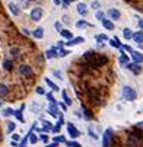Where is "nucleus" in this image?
<instances>
[{
  "instance_id": "nucleus-1",
  "label": "nucleus",
  "mask_w": 143,
  "mask_h": 147,
  "mask_svg": "<svg viewBox=\"0 0 143 147\" xmlns=\"http://www.w3.org/2000/svg\"><path fill=\"white\" fill-rule=\"evenodd\" d=\"M85 60L89 63L91 66H102L108 61V58L105 55H101V54H95V53H86L85 54Z\"/></svg>"
},
{
  "instance_id": "nucleus-2",
  "label": "nucleus",
  "mask_w": 143,
  "mask_h": 147,
  "mask_svg": "<svg viewBox=\"0 0 143 147\" xmlns=\"http://www.w3.org/2000/svg\"><path fill=\"white\" fill-rule=\"evenodd\" d=\"M123 96H124V99H127V100H134L137 98V93H136V90L133 88L124 86L123 88Z\"/></svg>"
},
{
  "instance_id": "nucleus-3",
  "label": "nucleus",
  "mask_w": 143,
  "mask_h": 147,
  "mask_svg": "<svg viewBox=\"0 0 143 147\" xmlns=\"http://www.w3.org/2000/svg\"><path fill=\"white\" fill-rule=\"evenodd\" d=\"M41 18H43V9H41V7L32 9V12H31V19H32V20H39Z\"/></svg>"
},
{
  "instance_id": "nucleus-4",
  "label": "nucleus",
  "mask_w": 143,
  "mask_h": 147,
  "mask_svg": "<svg viewBox=\"0 0 143 147\" xmlns=\"http://www.w3.org/2000/svg\"><path fill=\"white\" fill-rule=\"evenodd\" d=\"M19 73L22 76H31L32 74V69L28 64H20L19 66Z\"/></svg>"
},
{
  "instance_id": "nucleus-5",
  "label": "nucleus",
  "mask_w": 143,
  "mask_h": 147,
  "mask_svg": "<svg viewBox=\"0 0 143 147\" xmlns=\"http://www.w3.org/2000/svg\"><path fill=\"white\" fill-rule=\"evenodd\" d=\"M111 134H113V131H111V130H107V131L104 133V138H102V147H110Z\"/></svg>"
},
{
  "instance_id": "nucleus-6",
  "label": "nucleus",
  "mask_w": 143,
  "mask_h": 147,
  "mask_svg": "<svg viewBox=\"0 0 143 147\" xmlns=\"http://www.w3.org/2000/svg\"><path fill=\"white\" fill-rule=\"evenodd\" d=\"M67 131H69V134H70L73 138L79 137V131H77V128L75 127V124H72V122L67 124Z\"/></svg>"
},
{
  "instance_id": "nucleus-7",
  "label": "nucleus",
  "mask_w": 143,
  "mask_h": 147,
  "mask_svg": "<svg viewBox=\"0 0 143 147\" xmlns=\"http://www.w3.org/2000/svg\"><path fill=\"white\" fill-rule=\"evenodd\" d=\"M127 69L131 70L134 74H139V73L142 71V67H140V64H137V63H129V64H127Z\"/></svg>"
},
{
  "instance_id": "nucleus-8",
  "label": "nucleus",
  "mask_w": 143,
  "mask_h": 147,
  "mask_svg": "<svg viewBox=\"0 0 143 147\" xmlns=\"http://www.w3.org/2000/svg\"><path fill=\"white\" fill-rule=\"evenodd\" d=\"M131 58H133L134 63H137V64H140V63L143 61V55H142V53H137V51H133V53H131Z\"/></svg>"
},
{
  "instance_id": "nucleus-9",
  "label": "nucleus",
  "mask_w": 143,
  "mask_h": 147,
  "mask_svg": "<svg viewBox=\"0 0 143 147\" xmlns=\"http://www.w3.org/2000/svg\"><path fill=\"white\" fill-rule=\"evenodd\" d=\"M83 38L82 36H77V38H73V39H70V41H67L66 42V45H69V47H72V45H77V44H80V42H83Z\"/></svg>"
},
{
  "instance_id": "nucleus-10",
  "label": "nucleus",
  "mask_w": 143,
  "mask_h": 147,
  "mask_svg": "<svg viewBox=\"0 0 143 147\" xmlns=\"http://www.w3.org/2000/svg\"><path fill=\"white\" fill-rule=\"evenodd\" d=\"M108 15H110V18H111L113 20H118L120 16H121L120 12H118L117 9H110V10H108Z\"/></svg>"
},
{
  "instance_id": "nucleus-11",
  "label": "nucleus",
  "mask_w": 143,
  "mask_h": 147,
  "mask_svg": "<svg viewBox=\"0 0 143 147\" xmlns=\"http://www.w3.org/2000/svg\"><path fill=\"white\" fill-rule=\"evenodd\" d=\"M32 35H34L37 39H41V38L44 36V29L39 26V28H37V29H34V31H32Z\"/></svg>"
},
{
  "instance_id": "nucleus-12",
  "label": "nucleus",
  "mask_w": 143,
  "mask_h": 147,
  "mask_svg": "<svg viewBox=\"0 0 143 147\" xmlns=\"http://www.w3.org/2000/svg\"><path fill=\"white\" fill-rule=\"evenodd\" d=\"M89 98L94 100V103H95V102H99V95H98V90H95V89L89 90Z\"/></svg>"
},
{
  "instance_id": "nucleus-13",
  "label": "nucleus",
  "mask_w": 143,
  "mask_h": 147,
  "mask_svg": "<svg viewBox=\"0 0 143 147\" xmlns=\"http://www.w3.org/2000/svg\"><path fill=\"white\" fill-rule=\"evenodd\" d=\"M133 39L136 41L137 44H142V42H143V32H142V31H139V32H134V35H133Z\"/></svg>"
},
{
  "instance_id": "nucleus-14",
  "label": "nucleus",
  "mask_w": 143,
  "mask_h": 147,
  "mask_svg": "<svg viewBox=\"0 0 143 147\" xmlns=\"http://www.w3.org/2000/svg\"><path fill=\"white\" fill-rule=\"evenodd\" d=\"M102 25H104V28L105 29H108V31H113L115 26H114V24L111 22V20H108V19H104L102 20Z\"/></svg>"
},
{
  "instance_id": "nucleus-15",
  "label": "nucleus",
  "mask_w": 143,
  "mask_h": 147,
  "mask_svg": "<svg viewBox=\"0 0 143 147\" xmlns=\"http://www.w3.org/2000/svg\"><path fill=\"white\" fill-rule=\"evenodd\" d=\"M9 9H10V12H12L15 16H19V15H20V10H19V7H18L15 3H10V5H9Z\"/></svg>"
},
{
  "instance_id": "nucleus-16",
  "label": "nucleus",
  "mask_w": 143,
  "mask_h": 147,
  "mask_svg": "<svg viewBox=\"0 0 143 147\" xmlns=\"http://www.w3.org/2000/svg\"><path fill=\"white\" fill-rule=\"evenodd\" d=\"M123 35H124V38H126V39H131L134 34L131 32V29H129V28H124V29H123Z\"/></svg>"
},
{
  "instance_id": "nucleus-17",
  "label": "nucleus",
  "mask_w": 143,
  "mask_h": 147,
  "mask_svg": "<svg viewBox=\"0 0 143 147\" xmlns=\"http://www.w3.org/2000/svg\"><path fill=\"white\" fill-rule=\"evenodd\" d=\"M77 12H79L80 15H83V16L86 15V12H88V10H86L85 3H77Z\"/></svg>"
},
{
  "instance_id": "nucleus-18",
  "label": "nucleus",
  "mask_w": 143,
  "mask_h": 147,
  "mask_svg": "<svg viewBox=\"0 0 143 147\" xmlns=\"http://www.w3.org/2000/svg\"><path fill=\"white\" fill-rule=\"evenodd\" d=\"M48 112H50L53 117H57V115H58V111H57V108H56V105H50V107H48Z\"/></svg>"
},
{
  "instance_id": "nucleus-19",
  "label": "nucleus",
  "mask_w": 143,
  "mask_h": 147,
  "mask_svg": "<svg viewBox=\"0 0 143 147\" xmlns=\"http://www.w3.org/2000/svg\"><path fill=\"white\" fill-rule=\"evenodd\" d=\"M60 34L63 35L64 38H67L69 41H70V39H73V35H72V32H70V31H67V29H63V31H61Z\"/></svg>"
},
{
  "instance_id": "nucleus-20",
  "label": "nucleus",
  "mask_w": 143,
  "mask_h": 147,
  "mask_svg": "<svg viewBox=\"0 0 143 147\" xmlns=\"http://www.w3.org/2000/svg\"><path fill=\"white\" fill-rule=\"evenodd\" d=\"M110 44H111L113 47H115V48H121V44H120L118 38H113V39H110Z\"/></svg>"
},
{
  "instance_id": "nucleus-21",
  "label": "nucleus",
  "mask_w": 143,
  "mask_h": 147,
  "mask_svg": "<svg viewBox=\"0 0 143 147\" xmlns=\"http://www.w3.org/2000/svg\"><path fill=\"white\" fill-rule=\"evenodd\" d=\"M3 67H5L6 70H10V69L13 67V61H12V60H5V61H3Z\"/></svg>"
},
{
  "instance_id": "nucleus-22",
  "label": "nucleus",
  "mask_w": 143,
  "mask_h": 147,
  "mask_svg": "<svg viewBox=\"0 0 143 147\" xmlns=\"http://www.w3.org/2000/svg\"><path fill=\"white\" fill-rule=\"evenodd\" d=\"M45 83H47V85H48V86H50V88H51L53 90H58V86L56 85V83H54V82H51V80H50L48 77L45 79Z\"/></svg>"
},
{
  "instance_id": "nucleus-23",
  "label": "nucleus",
  "mask_w": 143,
  "mask_h": 147,
  "mask_svg": "<svg viewBox=\"0 0 143 147\" xmlns=\"http://www.w3.org/2000/svg\"><path fill=\"white\" fill-rule=\"evenodd\" d=\"M120 63H121V64H129V57L124 54V50H123V54L120 57Z\"/></svg>"
},
{
  "instance_id": "nucleus-24",
  "label": "nucleus",
  "mask_w": 143,
  "mask_h": 147,
  "mask_svg": "<svg viewBox=\"0 0 143 147\" xmlns=\"http://www.w3.org/2000/svg\"><path fill=\"white\" fill-rule=\"evenodd\" d=\"M137 143H139V141H137L133 136H131V137H129V141H127L129 147H136V146H137Z\"/></svg>"
},
{
  "instance_id": "nucleus-25",
  "label": "nucleus",
  "mask_w": 143,
  "mask_h": 147,
  "mask_svg": "<svg viewBox=\"0 0 143 147\" xmlns=\"http://www.w3.org/2000/svg\"><path fill=\"white\" fill-rule=\"evenodd\" d=\"M7 92H9L7 86H5V85H0V96H6V95H7Z\"/></svg>"
},
{
  "instance_id": "nucleus-26",
  "label": "nucleus",
  "mask_w": 143,
  "mask_h": 147,
  "mask_svg": "<svg viewBox=\"0 0 143 147\" xmlns=\"http://www.w3.org/2000/svg\"><path fill=\"white\" fill-rule=\"evenodd\" d=\"M20 54V48H18V47H13V48H10V55H13V57H18Z\"/></svg>"
},
{
  "instance_id": "nucleus-27",
  "label": "nucleus",
  "mask_w": 143,
  "mask_h": 147,
  "mask_svg": "<svg viewBox=\"0 0 143 147\" xmlns=\"http://www.w3.org/2000/svg\"><path fill=\"white\" fill-rule=\"evenodd\" d=\"M22 109H24V107H20V109H18V111L15 112V115H16V118H18L19 121H24V117H22Z\"/></svg>"
},
{
  "instance_id": "nucleus-28",
  "label": "nucleus",
  "mask_w": 143,
  "mask_h": 147,
  "mask_svg": "<svg viewBox=\"0 0 143 147\" xmlns=\"http://www.w3.org/2000/svg\"><path fill=\"white\" fill-rule=\"evenodd\" d=\"M45 55H47V58H53V57H56V55H57V51H56L54 48H51V50H48V51H47V54H45Z\"/></svg>"
},
{
  "instance_id": "nucleus-29",
  "label": "nucleus",
  "mask_w": 143,
  "mask_h": 147,
  "mask_svg": "<svg viewBox=\"0 0 143 147\" xmlns=\"http://www.w3.org/2000/svg\"><path fill=\"white\" fill-rule=\"evenodd\" d=\"M61 95H63V99H64V102H66V105H72V99L67 96V93L63 90V92H61Z\"/></svg>"
},
{
  "instance_id": "nucleus-30",
  "label": "nucleus",
  "mask_w": 143,
  "mask_h": 147,
  "mask_svg": "<svg viewBox=\"0 0 143 147\" xmlns=\"http://www.w3.org/2000/svg\"><path fill=\"white\" fill-rule=\"evenodd\" d=\"M82 109H83V112H85V118L86 119H92V115H91V111L89 109H86L83 105H82Z\"/></svg>"
},
{
  "instance_id": "nucleus-31",
  "label": "nucleus",
  "mask_w": 143,
  "mask_h": 147,
  "mask_svg": "<svg viewBox=\"0 0 143 147\" xmlns=\"http://www.w3.org/2000/svg\"><path fill=\"white\" fill-rule=\"evenodd\" d=\"M15 122H7V133H12L13 130H15Z\"/></svg>"
},
{
  "instance_id": "nucleus-32",
  "label": "nucleus",
  "mask_w": 143,
  "mask_h": 147,
  "mask_svg": "<svg viewBox=\"0 0 143 147\" xmlns=\"http://www.w3.org/2000/svg\"><path fill=\"white\" fill-rule=\"evenodd\" d=\"M54 140H56V143H67L63 136H57V137H54Z\"/></svg>"
},
{
  "instance_id": "nucleus-33",
  "label": "nucleus",
  "mask_w": 143,
  "mask_h": 147,
  "mask_svg": "<svg viewBox=\"0 0 143 147\" xmlns=\"http://www.w3.org/2000/svg\"><path fill=\"white\" fill-rule=\"evenodd\" d=\"M47 99H48V100L51 102V105H56V103H57V100L54 99V96H53L51 93H47Z\"/></svg>"
},
{
  "instance_id": "nucleus-34",
  "label": "nucleus",
  "mask_w": 143,
  "mask_h": 147,
  "mask_svg": "<svg viewBox=\"0 0 143 147\" xmlns=\"http://www.w3.org/2000/svg\"><path fill=\"white\" fill-rule=\"evenodd\" d=\"M13 114H15V111L10 109V108H7V109L3 111V115H5V117H9V115H13Z\"/></svg>"
},
{
  "instance_id": "nucleus-35",
  "label": "nucleus",
  "mask_w": 143,
  "mask_h": 147,
  "mask_svg": "<svg viewBox=\"0 0 143 147\" xmlns=\"http://www.w3.org/2000/svg\"><path fill=\"white\" fill-rule=\"evenodd\" d=\"M29 137H31V138H29V143H31V144H35V143L38 141V137H37L35 134H29Z\"/></svg>"
},
{
  "instance_id": "nucleus-36",
  "label": "nucleus",
  "mask_w": 143,
  "mask_h": 147,
  "mask_svg": "<svg viewBox=\"0 0 143 147\" xmlns=\"http://www.w3.org/2000/svg\"><path fill=\"white\" fill-rule=\"evenodd\" d=\"M66 144H67V147H80V144L76 141H67Z\"/></svg>"
},
{
  "instance_id": "nucleus-37",
  "label": "nucleus",
  "mask_w": 143,
  "mask_h": 147,
  "mask_svg": "<svg viewBox=\"0 0 143 147\" xmlns=\"http://www.w3.org/2000/svg\"><path fill=\"white\" fill-rule=\"evenodd\" d=\"M76 25H77V28H82V26H91L88 22H85V20H80V22H77Z\"/></svg>"
},
{
  "instance_id": "nucleus-38",
  "label": "nucleus",
  "mask_w": 143,
  "mask_h": 147,
  "mask_svg": "<svg viewBox=\"0 0 143 147\" xmlns=\"http://www.w3.org/2000/svg\"><path fill=\"white\" fill-rule=\"evenodd\" d=\"M50 130H51V122L44 121V131H50Z\"/></svg>"
},
{
  "instance_id": "nucleus-39",
  "label": "nucleus",
  "mask_w": 143,
  "mask_h": 147,
  "mask_svg": "<svg viewBox=\"0 0 143 147\" xmlns=\"http://www.w3.org/2000/svg\"><path fill=\"white\" fill-rule=\"evenodd\" d=\"M54 28H56L58 32H61V31H63V26H61V24H60V22H56V24H54Z\"/></svg>"
},
{
  "instance_id": "nucleus-40",
  "label": "nucleus",
  "mask_w": 143,
  "mask_h": 147,
  "mask_svg": "<svg viewBox=\"0 0 143 147\" xmlns=\"http://www.w3.org/2000/svg\"><path fill=\"white\" fill-rule=\"evenodd\" d=\"M67 54H69V51H66V50H60V53H58L60 57H66Z\"/></svg>"
},
{
  "instance_id": "nucleus-41",
  "label": "nucleus",
  "mask_w": 143,
  "mask_h": 147,
  "mask_svg": "<svg viewBox=\"0 0 143 147\" xmlns=\"http://www.w3.org/2000/svg\"><path fill=\"white\" fill-rule=\"evenodd\" d=\"M39 138L43 140L44 143H48V136H47V134H43V136H39Z\"/></svg>"
},
{
  "instance_id": "nucleus-42",
  "label": "nucleus",
  "mask_w": 143,
  "mask_h": 147,
  "mask_svg": "<svg viewBox=\"0 0 143 147\" xmlns=\"http://www.w3.org/2000/svg\"><path fill=\"white\" fill-rule=\"evenodd\" d=\"M96 19L104 20V13H102V12H98V13H96Z\"/></svg>"
},
{
  "instance_id": "nucleus-43",
  "label": "nucleus",
  "mask_w": 143,
  "mask_h": 147,
  "mask_svg": "<svg viewBox=\"0 0 143 147\" xmlns=\"http://www.w3.org/2000/svg\"><path fill=\"white\" fill-rule=\"evenodd\" d=\"M19 140H20V136H19V134H13V137H12V141H16V143H18Z\"/></svg>"
},
{
  "instance_id": "nucleus-44",
  "label": "nucleus",
  "mask_w": 143,
  "mask_h": 147,
  "mask_svg": "<svg viewBox=\"0 0 143 147\" xmlns=\"http://www.w3.org/2000/svg\"><path fill=\"white\" fill-rule=\"evenodd\" d=\"M37 93H38V95H44V89L41 88V86H38V88H37Z\"/></svg>"
},
{
  "instance_id": "nucleus-45",
  "label": "nucleus",
  "mask_w": 143,
  "mask_h": 147,
  "mask_svg": "<svg viewBox=\"0 0 143 147\" xmlns=\"http://www.w3.org/2000/svg\"><path fill=\"white\" fill-rule=\"evenodd\" d=\"M99 6H101V5H99V2H94V3H92V9H98Z\"/></svg>"
},
{
  "instance_id": "nucleus-46",
  "label": "nucleus",
  "mask_w": 143,
  "mask_h": 147,
  "mask_svg": "<svg viewBox=\"0 0 143 147\" xmlns=\"http://www.w3.org/2000/svg\"><path fill=\"white\" fill-rule=\"evenodd\" d=\"M89 136H91V137H92V138H95V140H96V138H98V136H96V134H95V133H94V131H92V130H89Z\"/></svg>"
},
{
  "instance_id": "nucleus-47",
  "label": "nucleus",
  "mask_w": 143,
  "mask_h": 147,
  "mask_svg": "<svg viewBox=\"0 0 143 147\" xmlns=\"http://www.w3.org/2000/svg\"><path fill=\"white\" fill-rule=\"evenodd\" d=\"M54 76L58 77V79H61V73H60V71H54Z\"/></svg>"
},
{
  "instance_id": "nucleus-48",
  "label": "nucleus",
  "mask_w": 143,
  "mask_h": 147,
  "mask_svg": "<svg viewBox=\"0 0 143 147\" xmlns=\"http://www.w3.org/2000/svg\"><path fill=\"white\" fill-rule=\"evenodd\" d=\"M22 32H24L25 35H29V34H31V32H29V31H28L26 28H24V29H22Z\"/></svg>"
},
{
  "instance_id": "nucleus-49",
  "label": "nucleus",
  "mask_w": 143,
  "mask_h": 147,
  "mask_svg": "<svg viewBox=\"0 0 143 147\" xmlns=\"http://www.w3.org/2000/svg\"><path fill=\"white\" fill-rule=\"evenodd\" d=\"M20 147H26V138H25L22 143H20Z\"/></svg>"
},
{
  "instance_id": "nucleus-50",
  "label": "nucleus",
  "mask_w": 143,
  "mask_h": 147,
  "mask_svg": "<svg viewBox=\"0 0 143 147\" xmlns=\"http://www.w3.org/2000/svg\"><path fill=\"white\" fill-rule=\"evenodd\" d=\"M60 108L63 109V111H66V105H64V103H60Z\"/></svg>"
},
{
  "instance_id": "nucleus-51",
  "label": "nucleus",
  "mask_w": 143,
  "mask_h": 147,
  "mask_svg": "<svg viewBox=\"0 0 143 147\" xmlns=\"http://www.w3.org/2000/svg\"><path fill=\"white\" fill-rule=\"evenodd\" d=\"M47 147H57V144H56V143H53V144H47Z\"/></svg>"
},
{
  "instance_id": "nucleus-52",
  "label": "nucleus",
  "mask_w": 143,
  "mask_h": 147,
  "mask_svg": "<svg viewBox=\"0 0 143 147\" xmlns=\"http://www.w3.org/2000/svg\"><path fill=\"white\" fill-rule=\"evenodd\" d=\"M139 25H140V28H143V20H140V22H139Z\"/></svg>"
},
{
  "instance_id": "nucleus-53",
  "label": "nucleus",
  "mask_w": 143,
  "mask_h": 147,
  "mask_svg": "<svg viewBox=\"0 0 143 147\" xmlns=\"http://www.w3.org/2000/svg\"><path fill=\"white\" fill-rule=\"evenodd\" d=\"M66 2L69 3V2H76V0H66Z\"/></svg>"
},
{
  "instance_id": "nucleus-54",
  "label": "nucleus",
  "mask_w": 143,
  "mask_h": 147,
  "mask_svg": "<svg viewBox=\"0 0 143 147\" xmlns=\"http://www.w3.org/2000/svg\"><path fill=\"white\" fill-rule=\"evenodd\" d=\"M2 105H3V102H0V107H2Z\"/></svg>"
},
{
  "instance_id": "nucleus-55",
  "label": "nucleus",
  "mask_w": 143,
  "mask_h": 147,
  "mask_svg": "<svg viewBox=\"0 0 143 147\" xmlns=\"http://www.w3.org/2000/svg\"><path fill=\"white\" fill-rule=\"evenodd\" d=\"M29 2H32V0H29Z\"/></svg>"
}]
</instances>
